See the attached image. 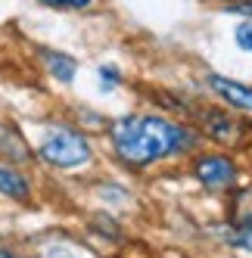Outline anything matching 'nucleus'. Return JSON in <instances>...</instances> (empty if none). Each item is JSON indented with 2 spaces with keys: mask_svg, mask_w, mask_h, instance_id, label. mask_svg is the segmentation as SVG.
I'll list each match as a JSON object with an SVG mask.
<instances>
[{
  "mask_svg": "<svg viewBox=\"0 0 252 258\" xmlns=\"http://www.w3.org/2000/svg\"><path fill=\"white\" fill-rule=\"evenodd\" d=\"M109 143L128 168H150L156 162L193 153L200 131L159 112H128L109 124Z\"/></svg>",
  "mask_w": 252,
  "mask_h": 258,
  "instance_id": "f257e3e1",
  "label": "nucleus"
},
{
  "mask_svg": "<svg viewBox=\"0 0 252 258\" xmlns=\"http://www.w3.org/2000/svg\"><path fill=\"white\" fill-rule=\"evenodd\" d=\"M38 59L47 72V78L59 81V84H72L78 75V59L66 50H53V47H41L38 50Z\"/></svg>",
  "mask_w": 252,
  "mask_h": 258,
  "instance_id": "423d86ee",
  "label": "nucleus"
},
{
  "mask_svg": "<svg viewBox=\"0 0 252 258\" xmlns=\"http://www.w3.org/2000/svg\"><path fill=\"white\" fill-rule=\"evenodd\" d=\"M44 10H56V13H87L94 10L100 0H34Z\"/></svg>",
  "mask_w": 252,
  "mask_h": 258,
  "instance_id": "9d476101",
  "label": "nucleus"
},
{
  "mask_svg": "<svg viewBox=\"0 0 252 258\" xmlns=\"http://www.w3.org/2000/svg\"><path fill=\"white\" fill-rule=\"evenodd\" d=\"M97 75H100L103 90H112V87L121 84V72H118L115 66H100V69H97Z\"/></svg>",
  "mask_w": 252,
  "mask_h": 258,
  "instance_id": "f8f14e48",
  "label": "nucleus"
},
{
  "mask_svg": "<svg viewBox=\"0 0 252 258\" xmlns=\"http://www.w3.org/2000/svg\"><path fill=\"white\" fill-rule=\"evenodd\" d=\"M233 44L252 56V19H243L237 28H233Z\"/></svg>",
  "mask_w": 252,
  "mask_h": 258,
  "instance_id": "9b49d317",
  "label": "nucleus"
},
{
  "mask_svg": "<svg viewBox=\"0 0 252 258\" xmlns=\"http://www.w3.org/2000/svg\"><path fill=\"white\" fill-rule=\"evenodd\" d=\"M206 87H209L227 109H233V112H243V115H252V84H243V81H237V78L218 75V72H209V75H206Z\"/></svg>",
  "mask_w": 252,
  "mask_h": 258,
  "instance_id": "39448f33",
  "label": "nucleus"
},
{
  "mask_svg": "<svg viewBox=\"0 0 252 258\" xmlns=\"http://www.w3.org/2000/svg\"><path fill=\"white\" fill-rule=\"evenodd\" d=\"M190 174L209 193H224L230 187H237L240 180V168L227 153H196L190 162Z\"/></svg>",
  "mask_w": 252,
  "mask_h": 258,
  "instance_id": "7ed1b4c3",
  "label": "nucleus"
},
{
  "mask_svg": "<svg viewBox=\"0 0 252 258\" xmlns=\"http://www.w3.org/2000/svg\"><path fill=\"white\" fill-rule=\"evenodd\" d=\"M78 258H84V255H78Z\"/></svg>",
  "mask_w": 252,
  "mask_h": 258,
  "instance_id": "dca6fc26",
  "label": "nucleus"
},
{
  "mask_svg": "<svg viewBox=\"0 0 252 258\" xmlns=\"http://www.w3.org/2000/svg\"><path fill=\"white\" fill-rule=\"evenodd\" d=\"M230 16H240V19H252V0H240V4H230L224 7Z\"/></svg>",
  "mask_w": 252,
  "mask_h": 258,
  "instance_id": "ddd939ff",
  "label": "nucleus"
},
{
  "mask_svg": "<svg viewBox=\"0 0 252 258\" xmlns=\"http://www.w3.org/2000/svg\"><path fill=\"white\" fill-rule=\"evenodd\" d=\"M193 127L200 131V137L218 143V146H237L246 134V124L233 115V109H218V106L200 109Z\"/></svg>",
  "mask_w": 252,
  "mask_h": 258,
  "instance_id": "20e7f679",
  "label": "nucleus"
},
{
  "mask_svg": "<svg viewBox=\"0 0 252 258\" xmlns=\"http://www.w3.org/2000/svg\"><path fill=\"white\" fill-rule=\"evenodd\" d=\"M0 196L10 199V202H19V206H28L31 196H34L31 180L13 162H0Z\"/></svg>",
  "mask_w": 252,
  "mask_h": 258,
  "instance_id": "0eeeda50",
  "label": "nucleus"
},
{
  "mask_svg": "<svg viewBox=\"0 0 252 258\" xmlns=\"http://www.w3.org/2000/svg\"><path fill=\"white\" fill-rule=\"evenodd\" d=\"M0 258H25V255H19V252H13V249H0Z\"/></svg>",
  "mask_w": 252,
  "mask_h": 258,
  "instance_id": "4468645a",
  "label": "nucleus"
},
{
  "mask_svg": "<svg viewBox=\"0 0 252 258\" xmlns=\"http://www.w3.org/2000/svg\"><path fill=\"white\" fill-rule=\"evenodd\" d=\"M215 4H224V7H230V4H240V0H215Z\"/></svg>",
  "mask_w": 252,
  "mask_h": 258,
  "instance_id": "2eb2a0df",
  "label": "nucleus"
},
{
  "mask_svg": "<svg viewBox=\"0 0 252 258\" xmlns=\"http://www.w3.org/2000/svg\"><path fill=\"white\" fill-rule=\"evenodd\" d=\"M34 159L50 165V168L72 171V168H81V165H87L94 159V146H91V140H87V134L78 131V127L53 124L41 137L38 150H34Z\"/></svg>",
  "mask_w": 252,
  "mask_h": 258,
  "instance_id": "f03ea898",
  "label": "nucleus"
},
{
  "mask_svg": "<svg viewBox=\"0 0 252 258\" xmlns=\"http://www.w3.org/2000/svg\"><path fill=\"white\" fill-rule=\"evenodd\" d=\"M227 243H230L233 249L252 252V212L243 215L237 224H233V230H230V236H227Z\"/></svg>",
  "mask_w": 252,
  "mask_h": 258,
  "instance_id": "1a4fd4ad",
  "label": "nucleus"
},
{
  "mask_svg": "<svg viewBox=\"0 0 252 258\" xmlns=\"http://www.w3.org/2000/svg\"><path fill=\"white\" fill-rule=\"evenodd\" d=\"M0 153H4L13 165L16 162H28L34 153L28 150V143L25 137L19 134V127H13V124H0Z\"/></svg>",
  "mask_w": 252,
  "mask_h": 258,
  "instance_id": "6e6552de",
  "label": "nucleus"
}]
</instances>
